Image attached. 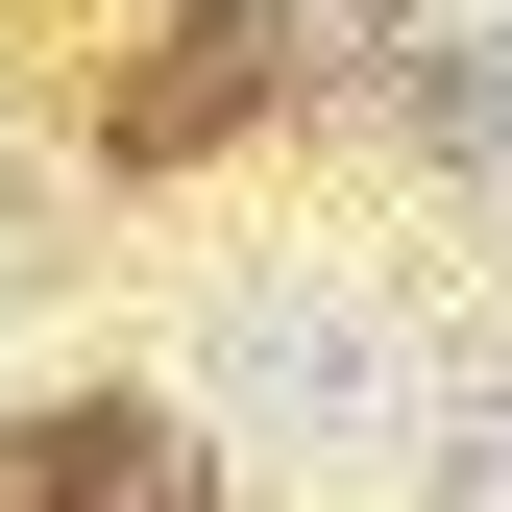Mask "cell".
<instances>
[{"label": "cell", "mask_w": 512, "mask_h": 512, "mask_svg": "<svg viewBox=\"0 0 512 512\" xmlns=\"http://www.w3.org/2000/svg\"><path fill=\"white\" fill-rule=\"evenodd\" d=\"M464 512H512V415H488V439H464Z\"/></svg>", "instance_id": "cell-2"}, {"label": "cell", "mask_w": 512, "mask_h": 512, "mask_svg": "<svg viewBox=\"0 0 512 512\" xmlns=\"http://www.w3.org/2000/svg\"><path fill=\"white\" fill-rule=\"evenodd\" d=\"M196 391H220L244 464H293V488H391V464H415V415H439V366L391 342V293L317 269V293H244V317H220Z\"/></svg>", "instance_id": "cell-1"}]
</instances>
